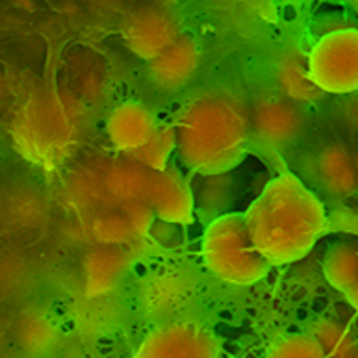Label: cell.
I'll use <instances>...</instances> for the list:
<instances>
[{"instance_id":"22","label":"cell","mask_w":358,"mask_h":358,"mask_svg":"<svg viewBox=\"0 0 358 358\" xmlns=\"http://www.w3.org/2000/svg\"><path fill=\"white\" fill-rule=\"evenodd\" d=\"M342 119L345 127L358 130V93L348 96V101L342 106Z\"/></svg>"},{"instance_id":"25","label":"cell","mask_w":358,"mask_h":358,"mask_svg":"<svg viewBox=\"0 0 358 358\" xmlns=\"http://www.w3.org/2000/svg\"><path fill=\"white\" fill-rule=\"evenodd\" d=\"M353 358H358V353H357V355H355V357H353Z\"/></svg>"},{"instance_id":"2","label":"cell","mask_w":358,"mask_h":358,"mask_svg":"<svg viewBox=\"0 0 358 358\" xmlns=\"http://www.w3.org/2000/svg\"><path fill=\"white\" fill-rule=\"evenodd\" d=\"M252 241L273 266L305 258L329 229L321 199L294 173H280L243 212Z\"/></svg>"},{"instance_id":"9","label":"cell","mask_w":358,"mask_h":358,"mask_svg":"<svg viewBox=\"0 0 358 358\" xmlns=\"http://www.w3.org/2000/svg\"><path fill=\"white\" fill-rule=\"evenodd\" d=\"M158 124L155 113L145 104L124 101L108 113L104 130L112 149L119 156H130L149 141Z\"/></svg>"},{"instance_id":"4","label":"cell","mask_w":358,"mask_h":358,"mask_svg":"<svg viewBox=\"0 0 358 358\" xmlns=\"http://www.w3.org/2000/svg\"><path fill=\"white\" fill-rule=\"evenodd\" d=\"M308 71L323 95L358 93V28L329 30L308 48Z\"/></svg>"},{"instance_id":"19","label":"cell","mask_w":358,"mask_h":358,"mask_svg":"<svg viewBox=\"0 0 358 358\" xmlns=\"http://www.w3.org/2000/svg\"><path fill=\"white\" fill-rule=\"evenodd\" d=\"M199 177V184H195L193 193H195V206L204 212H217L223 210L229 203L230 197V178L229 173L221 175H206Z\"/></svg>"},{"instance_id":"10","label":"cell","mask_w":358,"mask_h":358,"mask_svg":"<svg viewBox=\"0 0 358 358\" xmlns=\"http://www.w3.org/2000/svg\"><path fill=\"white\" fill-rule=\"evenodd\" d=\"M201 65V48L192 36L182 34L166 52L149 64V76L162 91H177L192 80Z\"/></svg>"},{"instance_id":"11","label":"cell","mask_w":358,"mask_h":358,"mask_svg":"<svg viewBox=\"0 0 358 358\" xmlns=\"http://www.w3.org/2000/svg\"><path fill=\"white\" fill-rule=\"evenodd\" d=\"M275 82L286 101L301 104H315L323 91L315 86L308 71V50L303 47H288L275 62Z\"/></svg>"},{"instance_id":"15","label":"cell","mask_w":358,"mask_h":358,"mask_svg":"<svg viewBox=\"0 0 358 358\" xmlns=\"http://www.w3.org/2000/svg\"><path fill=\"white\" fill-rule=\"evenodd\" d=\"M323 275L332 288L345 294L358 282V243L338 241L323 258Z\"/></svg>"},{"instance_id":"5","label":"cell","mask_w":358,"mask_h":358,"mask_svg":"<svg viewBox=\"0 0 358 358\" xmlns=\"http://www.w3.org/2000/svg\"><path fill=\"white\" fill-rule=\"evenodd\" d=\"M132 358H221V349L203 323L171 320L147 332Z\"/></svg>"},{"instance_id":"16","label":"cell","mask_w":358,"mask_h":358,"mask_svg":"<svg viewBox=\"0 0 358 358\" xmlns=\"http://www.w3.org/2000/svg\"><path fill=\"white\" fill-rule=\"evenodd\" d=\"M173 152L177 155V132L175 127L169 123H160L155 134L150 139L136 150L134 155H130V160L138 162L139 166H143L150 173H162L169 167V158Z\"/></svg>"},{"instance_id":"6","label":"cell","mask_w":358,"mask_h":358,"mask_svg":"<svg viewBox=\"0 0 358 358\" xmlns=\"http://www.w3.org/2000/svg\"><path fill=\"white\" fill-rule=\"evenodd\" d=\"M182 36L180 24L169 8L145 4L132 10L121 27V38L132 54L152 62Z\"/></svg>"},{"instance_id":"23","label":"cell","mask_w":358,"mask_h":358,"mask_svg":"<svg viewBox=\"0 0 358 358\" xmlns=\"http://www.w3.org/2000/svg\"><path fill=\"white\" fill-rule=\"evenodd\" d=\"M343 297H345V301L349 303V306L358 314V282L355 284L353 288H349L348 292L343 294Z\"/></svg>"},{"instance_id":"12","label":"cell","mask_w":358,"mask_h":358,"mask_svg":"<svg viewBox=\"0 0 358 358\" xmlns=\"http://www.w3.org/2000/svg\"><path fill=\"white\" fill-rule=\"evenodd\" d=\"M150 178L152 173L139 166L138 162L130 160L129 156H117L102 166V186L108 203L113 204V208L145 199Z\"/></svg>"},{"instance_id":"1","label":"cell","mask_w":358,"mask_h":358,"mask_svg":"<svg viewBox=\"0 0 358 358\" xmlns=\"http://www.w3.org/2000/svg\"><path fill=\"white\" fill-rule=\"evenodd\" d=\"M173 127L178 162L201 177L240 166L252 138L249 104L229 90H204L189 96Z\"/></svg>"},{"instance_id":"3","label":"cell","mask_w":358,"mask_h":358,"mask_svg":"<svg viewBox=\"0 0 358 358\" xmlns=\"http://www.w3.org/2000/svg\"><path fill=\"white\" fill-rule=\"evenodd\" d=\"M201 255L206 269L234 288L255 286L271 271V264L255 247L243 212L215 215L203 232Z\"/></svg>"},{"instance_id":"24","label":"cell","mask_w":358,"mask_h":358,"mask_svg":"<svg viewBox=\"0 0 358 358\" xmlns=\"http://www.w3.org/2000/svg\"><path fill=\"white\" fill-rule=\"evenodd\" d=\"M357 166H358V150H357Z\"/></svg>"},{"instance_id":"18","label":"cell","mask_w":358,"mask_h":358,"mask_svg":"<svg viewBox=\"0 0 358 358\" xmlns=\"http://www.w3.org/2000/svg\"><path fill=\"white\" fill-rule=\"evenodd\" d=\"M310 334L320 342L327 358H353L358 353L357 338L342 323L321 320L315 323Z\"/></svg>"},{"instance_id":"8","label":"cell","mask_w":358,"mask_h":358,"mask_svg":"<svg viewBox=\"0 0 358 358\" xmlns=\"http://www.w3.org/2000/svg\"><path fill=\"white\" fill-rule=\"evenodd\" d=\"M145 201L156 220L169 224H189L195 215V193L180 169L169 166L166 171L152 173Z\"/></svg>"},{"instance_id":"17","label":"cell","mask_w":358,"mask_h":358,"mask_svg":"<svg viewBox=\"0 0 358 358\" xmlns=\"http://www.w3.org/2000/svg\"><path fill=\"white\" fill-rule=\"evenodd\" d=\"M91 236L104 247H127L136 240L134 230L117 208L96 212L91 221Z\"/></svg>"},{"instance_id":"13","label":"cell","mask_w":358,"mask_h":358,"mask_svg":"<svg viewBox=\"0 0 358 358\" xmlns=\"http://www.w3.org/2000/svg\"><path fill=\"white\" fill-rule=\"evenodd\" d=\"M315 175L321 186L336 197H353L358 192L357 156L342 143H331L320 150Z\"/></svg>"},{"instance_id":"20","label":"cell","mask_w":358,"mask_h":358,"mask_svg":"<svg viewBox=\"0 0 358 358\" xmlns=\"http://www.w3.org/2000/svg\"><path fill=\"white\" fill-rule=\"evenodd\" d=\"M266 358H327L312 334H288L269 348Z\"/></svg>"},{"instance_id":"7","label":"cell","mask_w":358,"mask_h":358,"mask_svg":"<svg viewBox=\"0 0 358 358\" xmlns=\"http://www.w3.org/2000/svg\"><path fill=\"white\" fill-rule=\"evenodd\" d=\"M251 134L266 147H284L299 138L305 127L301 106L284 96L262 95L249 104Z\"/></svg>"},{"instance_id":"21","label":"cell","mask_w":358,"mask_h":358,"mask_svg":"<svg viewBox=\"0 0 358 358\" xmlns=\"http://www.w3.org/2000/svg\"><path fill=\"white\" fill-rule=\"evenodd\" d=\"M117 210L124 215V220L129 221V224L134 230L136 238H143V236L149 234L152 224H155L156 215L145 199L121 204Z\"/></svg>"},{"instance_id":"14","label":"cell","mask_w":358,"mask_h":358,"mask_svg":"<svg viewBox=\"0 0 358 358\" xmlns=\"http://www.w3.org/2000/svg\"><path fill=\"white\" fill-rule=\"evenodd\" d=\"M130 264V252L127 247H104L91 249L84 258V278L86 294L90 297L108 294L115 288Z\"/></svg>"}]
</instances>
